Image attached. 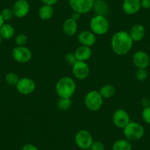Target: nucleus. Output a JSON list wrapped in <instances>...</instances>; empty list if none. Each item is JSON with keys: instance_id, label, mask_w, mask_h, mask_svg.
Listing matches in <instances>:
<instances>
[{"instance_id": "a211bd4d", "label": "nucleus", "mask_w": 150, "mask_h": 150, "mask_svg": "<svg viewBox=\"0 0 150 150\" xmlns=\"http://www.w3.org/2000/svg\"><path fill=\"white\" fill-rule=\"evenodd\" d=\"M78 24L77 21L72 18H69L65 20L63 24V31L67 36H74L77 33Z\"/></svg>"}, {"instance_id": "b1692460", "label": "nucleus", "mask_w": 150, "mask_h": 150, "mask_svg": "<svg viewBox=\"0 0 150 150\" xmlns=\"http://www.w3.org/2000/svg\"><path fill=\"white\" fill-rule=\"evenodd\" d=\"M72 105V101L69 98H59L57 102V106L60 110H69Z\"/></svg>"}, {"instance_id": "c9c22d12", "label": "nucleus", "mask_w": 150, "mask_h": 150, "mask_svg": "<svg viewBox=\"0 0 150 150\" xmlns=\"http://www.w3.org/2000/svg\"><path fill=\"white\" fill-rule=\"evenodd\" d=\"M142 105H144V108L149 106V101L148 99H146V98H145V99H144L142 100Z\"/></svg>"}, {"instance_id": "9d476101", "label": "nucleus", "mask_w": 150, "mask_h": 150, "mask_svg": "<svg viewBox=\"0 0 150 150\" xmlns=\"http://www.w3.org/2000/svg\"><path fill=\"white\" fill-rule=\"evenodd\" d=\"M112 123L116 127L123 129L130 122L129 115L125 110L119 108L116 110L112 114Z\"/></svg>"}, {"instance_id": "1a4fd4ad", "label": "nucleus", "mask_w": 150, "mask_h": 150, "mask_svg": "<svg viewBox=\"0 0 150 150\" xmlns=\"http://www.w3.org/2000/svg\"><path fill=\"white\" fill-rule=\"evenodd\" d=\"M12 55L14 60L19 63H27L31 60L33 53L27 47H16L13 50Z\"/></svg>"}, {"instance_id": "a878e982", "label": "nucleus", "mask_w": 150, "mask_h": 150, "mask_svg": "<svg viewBox=\"0 0 150 150\" xmlns=\"http://www.w3.org/2000/svg\"><path fill=\"white\" fill-rule=\"evenodd\" d=\"M28 36L23 33L18 34L15 38V44L16 47H25L26 44L28 42Z\"/></svg>"}, {"instance_id": "ea45409f", "label": "nucleus", "mask_w": 150, "mask_h": 150, "mask_svg": "<svg viewBox=\"0 0 150 150\" xmlns=\"http://www.w3.org/2000/svg\"><path fill=\"white\" fill-rule=\"evenodd\" d=\"M80 150H81V149H80Z\"/></svg>"}, {"instance_id": "4468645a", "label": "nucleus", "mask_w": 150, "mask_h": 150, "mask_svg": "<svg viewBox=\"0 0 150 150\" xmlns=\"http://www.w3.org/2000/svg\"><path fill=\"white\" fill-rule=\"evenodd\" d=\"M77 40L81 46L91 47L96 41V35L91 30H83L77 36Z\"/></svg>"}, {"instance_id": "c85d7f7f", "label": "nucleus", "mask_w": 150, "mask_h": 150, "mask_svg": "<svg viewBox=\"0 0 150 150\" xmlns=\"http://www.w3.org/2000/svg\"><path fill=\"white\" fill-rule=\"evenodd\" d=\"M141 116L144 122L150 125V105L144 108L141 112Z\"/></svg>"}, {"instance_id": "6e6552de", "label": "nucleus", "mask_w": 150, "mask_h": 150, "mask_svg": "<svg viewBox=\"0 0 150 150\" xmlns=\"http://www.w3.org/2000/svg\"><path fill=\"white\" fill-rule=\"evenodd\" d=\"M16 90L21 95H30L35 91L36 88L35 82L30 77L20 78L16 86Z\"/></svg>"}, {"instance_id": "bb28decb", "label": "nucleus", "mask_w": 150, "mask_h": 150, "mask_svg": "<svg viewBox=\"0 0 150 150\" xmlns=\"http://www.w3.org/2000/svg\"><path fill=\"white\" fill-rule=\"evenodd\" d=\"M1 15H2V18H3L4 21H11L14 16V13L13 11L11 8H4L3 10L2 11V12L0 13Z\"/></svg>"}, {"instance_id": "58836bf2", "label": "nucleus", "mask_w": 150, "mask_h": 150, "mask_svg": "<svg viewBox=\"0 0 150 150\" xmlns=\"http://www.w3.org/2000/svg\"><path fill=\"white\" fill-rule=\"evenodd\" d=\"M86 150H93V149H91V148H89V149H86Z\"/></svg>"}, {"instance_id": "e433bc0d", "label": "nucleus", "mask_w": 150, "mask_h": 150, "mask_svg": "<svg viewBox=\"0 0 150 150\" xmlns=\"http://www.w3.org/2000/svg\"><path fill=\"white\" fill-rule=\"evenodd\" d=\"M4 24H5V21H4L2 15H1V13H0V28H1V27H2Z\"/></svg>"}, {"instance_id": "39448f33", "label": "nucleus", "mask_w": 150, "mask_h": 150, "mask_svg": "<svg viewBox=\"0 0 150 150\" xmlns=\"http://www.w3.org/2000/svg\"><path fill=\"white\" fill-rule=\"evenodd\" d=\"M104 99L98 91L93 90L88 92L84 99V104L87 109L92 112H97L103 105Z\"/></svg>"}, {"instance_id": "423d86ee", "label": "nucleus", "mask_w": 150, "mask_h": 150, "mask_svg": "<svg viewBox=\"0 0 150 150\" xmlns=\"http://www.w3.org/2000/svg\"><path fill=\"white\" fill-rule=\"evenodd\" d=\"M74 141L76 145L81 150H86L89 149L93 142L92 135L87 129H82L77 131L75 134Z\"/></svg>"}, {"instance_id": "393cba45", "label": "nucleus", "mask_w": 150, "mask_h": 150, "mask_svg": "<svg viewBox=\"0 0 150 150\" xmlns=\"http://www.w3.org/2000/svg\"><path fill=\"white\" fill-rule=\"evenodd\" d=\"M19 79L18 75L14 72H9L5 76V81L10 86H16Z\"/></svg>"}, {"instance_id": "20e7f679", "label": "nucleus", "mask_w": 150, "mask_h": 150, "mask_svg": "<svg viewBox=\"0 0 150 150\" xmlns=\"http://www.w3.org/2000/svg\"><path fill=\"white\" fill-rule=\"evenodd\" d=\"M89 26L96 35H104L109 31L110 22L105 16L96 15L91 19Z\"/></svg>"}, {"instance_id": "4be33fe9", "label": "nucleus", "mask_w": 150, "mask_h": 150, "mask_svg": "<svg viewBox=\"0 0 150 150\" xmlns=\"http://www.w3.org/2000/svg\"><path fill=\"white\" fill-rule=\"evenodd\" d=\"M132 144L131 141L126 139L116 140L112 144V150H132Z\"/></svg>"}, {"instance_id": "aec40b11", "label": "nucleus", "mask_w": 150, "mask_h": 150, "mask_svg": "<svg viewBox=\"0 0 150 150\" xmlns=\"http://www.w3.org/2000/svg\"><path fill=\"white\" fill-rule=\"evenodd\" d=\"M15 35V29L11 24H5L0 28V35L2 39L9 40Z\"/></svg>"}, {"instance_id": "c756f323", "label": "nucleus", "mask_w": 150, "mask_h": 150, "mask_svg": "<svg viewBox=\"0 0 150 150\" xmlns=\"http://www.w3.org/2000/svg\"><path fill=\"white\" fill-rule=\"evenodd\" d=\"M65 62L67 63L69 66H72L77 61L76 57L74 55V53H67L64 57Z\"/></svg>"}, {"instance_id": "dca6fc26", "label": "nucleus", "mask_w": 150, "mask_h": 150, "mask_svg": "<svg viewBox=\"0 0 150 150\" xmlns=\"http://www.w3.org/2000/svg\"><path fill=\"white\" fill-rule=\"evenodd\" d=\"M131 38L132 39L133 42H138L143 40L146 35L145 27L143 25L139 24H135L130 28L129 32Z\"/></svg>"}, {"instance_id": "9b49d317", "label": "nucleus", "mask_w": 150, "mask_h": 150, "mask_svg": "<svg viewBox=\"0 0 150 150\" xmlns=\"http://www.w3.org/2000/svg\"><path fill=\"white\" fill-rule=\"evenodd\" d=\"M71 67L72 74H73L74 77L77 78V80H86L89 76L90 68H89V66L86 62L77 60Z\"/></svg>"}, {"instance_id": "5701e85b", "label": "nucleus", "mask_w": 150, "mask_h": 150, "mask_svg": "<svg viewBox=\"0 0 150 150\" xmlns=\"http://www.w3.org/2000/svg\"><path fill=\"white\" fill-rule=\"evenodd\" d=\"M99 92L104 99H110L114 96L116 93V88L112 85L106 84L101 87Z\"/></svg>"}, {"instance_id": "f3484780", "label": "nucleus", "mask_w": 150, "mask_h": 150, "mask_svg": "<svg viewBox=\"0 0 150 150\" xmlns=\"http://www.w3.org/2000/svg\"><path fill=\"white\" fill-rule=\"evenodd\" d=\"M93 52L91 47L80 46L74 52V55L78 61L86 62L92 57Z\"/></svg>"}, {"instance_id": "6ab92c4d", "label": "nucleus", "mask_w": 150, "mask_h": 150, "mask_svg": "<svg viewBox=\"0 0 150 150\" xmlns=\"http://www.w3.org/2000/svg\"><path fill=\"white\" fill-rule=\"evenodd\" d=\"M96 15L106 16L109 11L108 5L104 0H94L93 9Z\"/></svg>"}, {"instance_id": "7c9ffc66", "label": "nucleus", "mask_w": 150, "mask_h": 150, "mask_svg": "<svg viewBox=\"0 0 150 150\" xmlns=\"http://www.w3.org/2000/svg\"><path fill=\"white\" fill-rule=\"evenodd\" d=\"M93 150H105V144L100 141H93L90 147Z\"/></svg>"}, {"instance_id": "4c0bfd02", "label": "nucleus", "mask_w": 150, "mask_h": 150, "mask_svg": "<svg viewBox=\"0 0 150 150\" xmlns=\"http://www.w3.org/2000/svg\"><path fill=\"white\" fill-rule=\"evenodd\" d=\"M2 37H1V35H0V45H1V44H2Z\"/></svg>"}, {"instance_id": "72a5a7b5", "label": "nucleus", "mask_w": 150, "mask_h": 150, "mask_svg": "<svg viewBox=\"0 0 150 150\" xmlns=\"http://www.w3.org/2000/svg\"><path fill=\"white\" fill-rule=\"evenodd\" d=\"M41 2L44 4V5H55L56 3L57 2L58 0H41Z\"/></svg>"}, {"instance_id": "cd10ccee", "label": "nucleus", "mask_w": 150, "mask_h": 150, "mask_svg": "<svg viewBox=\"0 0 150 150\" xmlns=\"http://www.w3.org/2000/svg\"><path fill=\"white\" fill-rule=\"evenodd\" d=\"M148 77V72L144 69H138L135 72V78L140 82H144Z\"/></svg>"}, {"instance_id": "ddd939ff", "label": "nucleus", "mask_w": 150, "mask_h": 150, "mask_svg": "<svg viewBox=\"0 0 150 150\" xmlns=\"http://www.w3.org/2000/svg\"><path fill=\"white\" fill-rule=\"evenodd\" d=\"M12 10L13 11L14 16L22 18L25 17L30 12V4L27 0H17L13 4Z\"/></svg>"}, {"instance_id": "412c9836", "label": "nucleus", "mask_w": 150, "mask_h": 150, "mask_svg": "<svg viewBox=\"0 0 150 150\" xmlns=\"http://www.w3.org/2000/svg\"><path fill=\"white\" fill-rule=\"evenodd\" d=\"M54 15V9L51 5H44L38 10V16L42 20H49Z\"/></svg>"}, {"instance_id": "f8f14e48", "label": "nucleus", "mask_w": 150, "mask_h": 150, "mask_svg": "<svg viewBox=\"0 0 150 150\" xmlns=\"http://www.w3.org/2000/svg\"><path fill=\"white\" fill-rule=\"evenodd\" d=\"M132 63L138 69H146L149 66L150 57L146 52L142 50H138L132 55Z\"/></svg>"}, {"instance_id": "473e14b6", "label": "nucleus", "mask_w": 150, "mask_h": 150, "mask_svg": "<svg viewBox=\"0 0 150 150\" xmlns=\"http://www.w3.org/2000/svg\"><path fill=\"white\" fill-rule=\"evenodd\" d=\"M141 5L144 9H150V0H141Z\"/></svg>"}, {"instance_id": "f257e3e1", "label": "nucleus", "mask_w": 150, "mask_h": 150, "mask_svg": "<svg viewBox=\"0 0 150 150\" xmlns=\"http://www.w3.org/2000/svg\"><path fill=\"white\" fill-rule=\"evenodd\" d=\"M133 43L129 32L120 30L115 33L112 36L110 45L115 54L122 56L127 54L132 50Z\"/></svg>"}, {"instance_id": "7ed1b4c3", "label": "nucleus", "mask_w": 150, "mask_h": 150, "mask_svg": "<svg viewBox=\"0 0 150 150\" xmlns=\"http://www.w3.org/2000/svg\"><path fill=\"white\" fill-rule=\"evenodd\" d=\"M124 135L129 141H137L141 140L145 134V129L141 124L130 122L123 128Z\"/></svg>"}, {"instance_id": "f03ea898", "label": "nucleus", "mask_w": 150, "mask_h": 150, "mask_svg": "<svg viewBox=\"0 0 150 150\" xmlns=\"http://www.w3.org/2000/svg\"><path fill=\"white\" fill-rule=\"evenodd\" d=\"M77 84L74 80L70 77H63L57 82L55 91L59 98L71 99L76 91Z\"/></svg>"}, {"instance_id": "0eeeda50", "label": "nucleus", "mask_w": 150, "mask_h": 150, "mask_svg": "<svg viewBox=\"0 0 150 150\" xmlns=\"http://www.w3.org/2000/svg\"><path fill=\"white\" fill-rule=\"evenodd\" d=\"M69 5L74 12L86 14L93 9L94 0H69Z\"/></svg>"}, {"instance_id": "2f4dec72", "label": "nucleus", "mask_w": 150, "mask_h": 150, "mask_svg": "<svg viewBox=\"0 0 150 150\" xmlns=\"http://www.w3.org/2000/svg\"><path fill=\"white\" fill-rule=\"evenodd\" d=\"M21 150H39L35 145L32 144H26L23 146Z\"/></svg>"}, {"instance_id": "2eb2a0df", "label": "nucleus", "mask_w": 150, "mask_h": 150, "mask_svg": "<svg viewBox=\"0 0 150 150\" xmlns=\"http://www.w3.org/2000/svg\"><path fill=\"white\" fill-rule=\"evenodd\" d=\"M141 8V0H124L122 3V9L127 15H134Z\"/></svg>"}, {"instance_id": "f704fd0d", "label": "nucleus", "mask_w": 150, "mask_h": 150, "mask_svg": "<svg viewBox=\"0 0 150 150\" xmlns=\"http://www.w3.org/2000/svg\"><path fill=\"white\" fill-rule=\"evenodd\" d=\"M80 16H81V14L80 13H77V12H73L71 18H72L73 19H74L75 21H77L79 19H80Z\"/></svg>"}]
</instances>
